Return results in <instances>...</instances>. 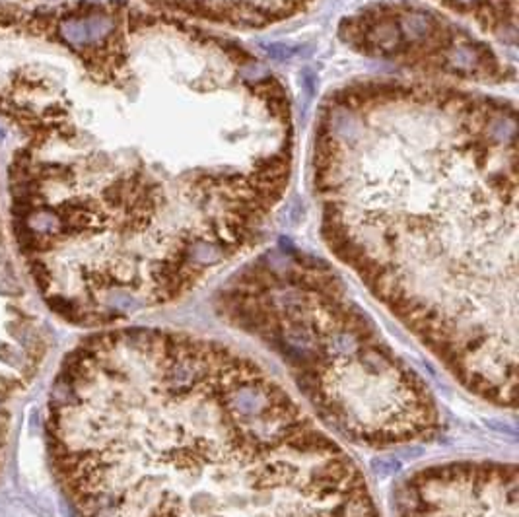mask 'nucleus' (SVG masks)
<instances>
[{"label": "nucleus", "mask_w": 519, "mask_h": 517, "mask_svg": "<svg viewBox=\"0 0 519 517\" xmlns=\"http://www.w3.org/2000/svg\"><path fill=\"white\" fill-rule=\"evenodd\" d=\"M321 231L469 391L516 407L518 111L424 80H358L321 105Z\"/></svg>", "instance_id": "f257e3e1"}, {"label": "nucleus", "mask_w": 519, "mask_h": 517, "mask_svg": "<svg viewBox=\"0 0 519 517\" xmlns=\"http://www.w3.org/2000/svg\"><path fill=\"white\" fill-rule=\"evenodd\" d=\"M56 379L47 447L78 517H379L343 445L222 342L98 333Z\"/></svg>", "instance_id": "f03ea898"}, {"label": "nucleus", "mask_w": 519, "mask_h": 517, "mask_svg": "<svg viewBox=\"0 0 519 517\" xmlns=\"http://www.w3.org/2000/svg\"><path fill=\"white\" fill-rule=\"evenodd\" d=\"M222 313L280 354L321 419L346 440L399 447L440 426L430 387L379 335L329 264L275 251L222 290Z\"/></svg>", "instance_id": "7ed1b4c3"}, {"label": "nucleus", "mask_w": 519, "mask_h": 517, "mask_svg": "<svg viewBox=\"0 0 519 517\" xmlns=\"http://www.w3.org/2000/svg\"><path fill=\"white\" fill-rule=\"evenodd\" d=\"M341 35L358 53L389 59L412 70L483 84L513 78L485 41L416 4H376L344 20Z\"/></svg>", "instance_id": "20e7f679"}, {"label": "nucleus", "mask_w": 519, "mask_h": 517, "mask_svg": "<svg viewBox=\"0 0 519 517\" xmlns=\"http://www.w3.org/2000/svg\"><path fill=\"white\" fill-rule=\"evenodd\" d=\"M453 14L476 23L500 41L516 43L518 0H434Z\"/></svg>", "instance_id": "39448f33"}, {"label": "nucleus", "mask_w": 519, "mask_h": 517, "mask_svg": "<svg viewBox=\"0 0 519 517\" xmlns=\"http://www.w3.org/2000/svg\"><path fill=\"white\" fill-rule=\"evenodd\" d=\"M28 268H30V275L34 276L37 288H39L43 294H47V290L53 284V273H51V268L47 266V263L41 261V259H32V261L28 263Z\"/></svg>", "instance_id": "423d86ee"}, {"label": "nucleus", "mask_w": 519, "mask_h": 517, "mask_svg": "<svg viewBox=\"0 0 519 517\" xmlns=\"http://www.w3.org/2000/svg\"><path fill=\"white\" fill-rule=\"evenodd\" d=\"M32 162H34V158H32V152H30V150H18V152H14V162H12V164L25 167V169H32Z\"/></svg>", "instance_id": "0eeeda50"}, {"label": "nucleus", "mask_w": 519, "mask_h": 517, "mask_svg": "<svg viewBox=\"0 0 519 517\" xmlns=\"http://www.w3.org/2000/svg\"><path fill=\"white\" fill-rule=\"evenodd\" d=\"M0 140H2V131H0Z\"/></svg>", "instance_id": "6e6552de"}]
</instances>
